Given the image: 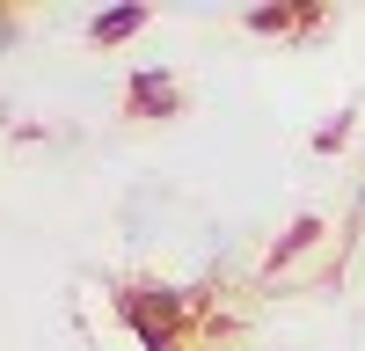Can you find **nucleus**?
I'll use <instances>...</instances> for the list:
<instances>
[{"label": "nucleus", "mask_w": 365, "mask_h": 351, "mask_svg": "<svg viewBox=\"0 0 365 351\" xmlns=\"http://www.w3.org/2000/svg\"><path fill=\"white\" fill-rule=\"evenodd\" d=\"M125 103H132V117H175V110H182V88H175L161 66H139L132 88H125Z\"/></svg>", "instance_id": "nucleus-1"}, {"label": "nucleus", "mask_w": 365, "mask_h": 351, "mask_svg": "<svg viewBox=\"0 0 365 351\" xmlns=\"http://www.w3.org/2000/svg\"><path fill=\"white\" fill-rule=\"evenodd\" d=\"M139 29H146V8H110V15L88 22V37L96 44H125V37H139Z\"/></svg>", "instance_id": "nucleus-2"}, {"label": "nucleus", "mask_w": 365, "mask_h": 351, "mask_svg": "<svg viewBox=\"0 0 365 351\" xmlns=\"http://www.w3.org/2000/svg\"><path fill=\"white\" fill-rule=\"evenodd\" d=\"M314 234H322V220H299V227L285 234V242H278V249H270V271H278V263H292L299 249H307V242H314Z\"/></svg>", "instance_id": "nucleus-3"}, {"label": "nucleus", "mask_w": 365, "mask_h": 351, "mask_svg": "<svg viewBox=\"0 0 365 351\" xmlns=\"http://www.w3.org/2000/svg\"><path fill=\"white\" fill-rule=\"evenodd\" d=\"M292 22H299L292 8H256V15H249V29H263V37H270V29H292Z\"/></svg>", "instance_id": "nucleus-4"}, {"label": "nucleus", "mask_w": 365, "mask_h": 351, "mask_svg": "<svg viewBox=\"0 0 365 351\" xmlns=\"http://www.w3.org/2000/svg\"><path fill=\"white\" fill-rule=\"evenodd\" d=\"M344 139H351V117H336V125H322V132H314V146H322V154H336Z\"/></svg>", "instance_id": "nucleus-5"}]
</instances>
